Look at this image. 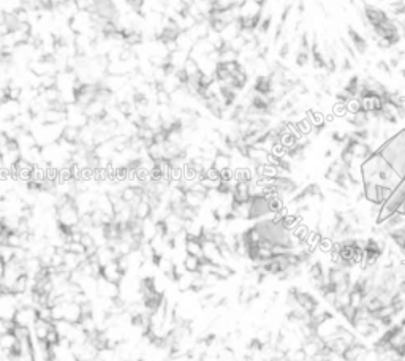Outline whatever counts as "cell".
<instances>
[{
  "mask_svg": "<svg viewBox=\"0 0 405 361\" xmlns=\"http://www.w3.org/2000/svg\"><path fill=\"white\" fill-rule=\"evenodd\" d=\"M64 309V320H68L72 323H80L82 319V307L80 304L73 303V301H62Z\"/></svg>",
  "mask_w": 405,
  "mask_h": 361,
  "instance_id": "cell-5",
  "label": "cell"
},
{
  "mask_svg": "<svg viewBox=\"0 0 405 361\" xmlns=\"http://www.w3.org/2000/svg\"><path fill=\"white\" fill-rule=\"evenodd\" d=\"M184 230L188 238H193V239H201L203 238V233H204V227L203 223L200 222V219H195V220H185L184 223Z\"/></svg>",
  "mask_w": 405,
  "mask_h": 361,
  "instance_id": "cell-11",
  "label": "cell"
},
{
  "mask_svg": "<svg viewBox=\"0 0 405 361\" xmlns=\"http://www.w3.org/2000/svg\"><path fill=\"white\" fill-rule=\"evenodd\" d=\"M95 259H97V262L100 263V266L103 268V266H106L108 263L117 260V255H116V252H114V249H113V247H109V246H101V247L97 249Z\"/></svg>",
  "mask_w": 405,
  "mask_h": 361,
  "instance_id": "cell-10",
  "label": "cell"
},
{
  "mask_svg": "<svg viewBox=\"0 0 405 361\" xmlns=\"http://www.w3.org/2000/svg\"><path fill=\"white\" fill-rule=\"evenodd\" d=\"M80 136H81V128H78L75 125H65L64 132H62V138L70 141V143H80Z\"/></svg>",
  "mask_w": 405,
  "mask_h": 361,
  "instance_id": "cell-20",
  "label": "cell"
},
{
  "mask_svg": "<svg viewBox=\"0 0 405 361\" xmlns=\"http://www.w3.org/2000/svg\"><path fill=\"white\" fill-rule=\"evenodd\" d=\"M193 279H195V272H185L184 276H180L176 279V285L179 291H190L193 290Z\"/></svg>",
  "mask_w": 405,
  "mask_h": 361,
  "instance_id": "cell-18",
  "label": "cell"
},
{
  "mask_svg": "<svg viewBox=\"0 0 405 361\" xmlns=\"http://www.w3.org/2000/svg\"><path fill=\"white\" fill-rule=\"evenodd\" d=\"M133 212H135V217H136V219L144 220V219L151 217V214H152V208H151V204H149L148 201L141 200V201L138 203V204L135 206V208H133Z\"/></svg>",
  "mask_w": 405,
  "mask_h": 361,
  "instance_id": "cell-19",
  "label": "cell"
},
{
  "mask_svg": "<svg viewBox=\"0 0 405 361\" xmlns=\"http://www.w3.org/2000/svg\"><path fill=\"white\" fill-rule=\"evenodd\" d=\"M8 33H11L10 25H8L6 22L5 24H0V38H5Z\"/></svg>",
  "mask_w": 405,
  "mask_h": 361,
  "instance_id": "cell-29",
  "label": "cell"
},
{
  "mask_svg": "<svg viewBox=\"0 0 405 361\" xmlns=\"http://www.w3.org/2000/svg\"><path fill=\"white\" fill-rule=\"evenodd\" d=\"M38 320L37 307H18L13 317V322L16 326H24V328H33V325Z\"/></svg>",
  "mask_w": 405,
  "mask_h": 361,
  "instance_id": "cell-1",
  "label": "cell"
},
{
  "mask_svg": "<svg viewBox=\"0 0 405 361\" xmlns=\"http://www.w3.org/2000/svg\"><path fill=\"white\" fill-rule=\"evenodd\" d=\"M182 70L188 76V80H196V81H198V76H200V73H201V68H200V64H198V60H195L192 57L187 59Z\"/></svg>",
  "mask_w": 405,
  "mask_h": 361,
  "instance_id": "cell-15",
  "label": "cell"
},
{
  "mask_svg": "<svg viewBox=\"0 0 405 361\" xmlns=\"http://www.w3.org/2000/svg\"><path fill=\"white\" fill-rule=\"evenodd\" d=\"M359 89H361V80H359V76H351V78L348 80V83L345 84V88H343V92H345L350 98H358V95H359Z\"/></svg>",
  "mask_w": 405,
  "mask_h": 361,
  "instance_id": "cell-17",
  "label": "cell"
},
{
  "mask_svg": "<svg viewBox=\"0 0 405 361\" xmlns=\"http://www.w3.org/2000/svg\"><path fill=\"white\" fill-rule=\"evenodd\" d=\"M59 341H60V338H59L57 331L54 330V326H53V328L49 330V333H48V336H46L45 342L48 344V346H56V344H57Z\"/></svg>",
  "mask_w": 405,
  "mask_h": 361,
  "instance_id": "cell-28",
  "label": "cell"
},
{
  "mask_svg": "<svg viewBox=\"0 0 405 361\" xmlns=\"http://www.w3.org/2000/svg\"><path fill=\"white\" fill-rule=\"evenodd\" d=\"M53 322H46V320H37L35 325H33V336H35L38 341H45L49 330L53 328Z\"/></svg>",
  "mask_w": 405,
  "mask_h": 361,
  "instance_id": "cell-12",
  "label": "cell"
},
{
  "mask_svg": "<svg viewBox=\"0 0 405 361\" xmlns=\"http://www.w3.org/2000/svg\"><path fill=\"white\" fill-rule=\"evenodd\" d=\"M185 251L188 255H195L198 259H203V243L201 239H193L188 238L185 243Z\"/></svg>",
  "mask_w": 405,
  "mask_h": 361,
  "instance_id": "cell-16",
  "label": "cell"
},
{
  "mask_svg": "<svg viewBox=\"0 0 405 361\" xmlns=\"http://www.w3.org/2000/svg\"><path fill=\"white\" fill-rule=\"evenodd\" d=\"M19 346V339L13 331H8L5 334H0V349H2L5 354H13V352L18 350Z\"/></svg>",
  "mask_w": 405,
  "mask_h": 361,
  "instance_id": "cell-7",
  "label": "cell"
},
{
  "mask_svg": "<svg viewBox=\"0 0 405 361\" xmlns=\"http://www.w3.org/2000/svg\"><path fill=\"white\" fill-rule=\"evenodd\" d=\"M347 32H348V37H350V41H351V46L356 49V53L358 54H364L367 51V48H369V43H367L366 37L361 35V33L353 29L351 25L347 29Z\"/></svg>",
  "mask_w": 405,
  "mask_h": 361,
  "instance_id": "cell-8",
  "label": "cell"
},
{
  "mask_svg": "<svg viewBox=\"0 0 405 361\" xmlns=\"http://www.w3.org/2000/svg\"><path fill=\"white\" fill-rule=\"evenodd\" d=\"M208 200V193H200V192H193V190H185V198L184 203L185 206H190V208L200 209L201 206Z\"/></svg>",
  "mask_w": 405,
  "mask_h": 361,
  "instance_id": "cell-9",
  "label": "cell"
},
{
  "mask_svg": "<svg viewBox=\"0 0 405 361\" xmlns=\"http://www.w3.org/2000/svg\"><path fill=\"white\" fill-rule=\"evenodd\" d=\"M78 11H93L95 10V3L97 0H73Z\"/></svg>",
  "mask_w": 405,
  "mask_h": 361,
  "instance_id": "cell-23",
  "label": "cell"
},
{
  "mask_svg": "<svg viewBox=\"0 0 405 361\" xmlns=\"http://www.w3.org/2000/svg\"><path fill=\"white\" fill-rule=\"evenodd\" d=\"M5 271H6V263L0 259V280L3 279V276H5Z\"/></svg>",
  "mask_w": 405,
  "mask_h": 361,
  "instance_id": "cell-33",
  "label": "cell"
},
{
  "mask_svg": "<svg viewBox=\"0 0 405 361\" xmlns=\"http://www.w3.org/2000/svg\"><path fill=\"white\" fill-rule=\"evenodd\" d=\"M155 103L157 105H171V93L163 88H159L155 92Z\"/></svg>",
  "mask_w": 405,
  "mask_h": 361,
  "instance_id": "cell-22",
  "label": "cell"
},
{
  "mask_svg": "<svg viewBox=\"0 0 405 361\" xmlns=\"http://www.w3.org/2000/svg\"><path fill=\"white\" fill-rule=\"evenodd\" d=\"M288 51H290V45H288V43H283V45L280 46V49H279V57L285 59L288 56Z\"/></svg>",
  "mask_w": 405,
  "mask_h": 361,
  "instance_id": "cell-30",
  "label": "cell"
},
{
  "mask_svg": "<svg viewBox=\"0 0 405 361\" xmlns=\"http://www.w3.org/2000/svg\"><path fill=\"white\" fill-rule=\"evenodd\" d=\"M98 296L106 299H117L120 298V287L119 283L109 282L103 277H98Z\"/></svg>",
  "mask_w": 405,
  "mask_h": 361,
  "instance_id": "cell-3",
  "label": "cell"
},
{
  "mask_svg": "<svg viewBox=\"0 0 405 361\" xmlns=\"http://www.w3.org/2000/svg\"><path fill=\"white\" fill-rule=\"evenodd\" d=\"M155 168H157L162 176H169V171H171V160L168 159H160L155 162Z\"/></svg>",
  "mask_w": 405,
  "mask_h": 361,
  "instance_id": "cell-24",
  "label": "cell"
},
{
  "mask_svg": "<svg viewBox=\"0 0 405 361\" xmlns=\"http://www.w3.org/2000/svg\"><path fill=\"white\" fill-rule=\"evenodd\" d=\"M81 243L82 246L85 247V251H89V249H93V247H98L95 244V239H93V236L90 233H82L81 236Z\"/></svg>",
  "mask_w": 405,
  "mask_h": 361,
  "instance_id": "cell-27",
  "label": "cell"
},
{
  "mask_svg": "<svg viewBox=\"0 0 405 361\" xmlns=\"http://www.w3.org/2000/svg\"><path fill=\"white\" fill-rule=\"evenodd\" d=\"M200 361H220V360H219V355H215V354H208V352H206V354L201 357Z\"/></svg>",
  "mask_w": 405,
  "mask_h": 361,
  "instance_id": "cell-32",
  "label": "cell"
},
{
  "mask_svg": "<svg viewBox=\"0 0 405 361\" xmlns=\"http://www.w3.org/2000/svg\"><path fill=\"white\" fill-rule=\"evenodd\" d=\"M155 265H157V270H159V272L165 274V276H168L169 279L176 280V277H174V268H176V263L173 262V259H171V257H166V255L157 257V259H155Z\"/></svg>",
  "mask_w": 405,
  "mask_h": 361,
  "instance_id": "cell-6",
  "label": "cell"
},
{
  "mask_svg": "<svg viewBox=\"0 0 405 361\" xmlns=\"http://www.w3.org/2000/svg\"><path fill=\"white\" fill-rule=\"evenodd\" d=\"M37 312H38V319L40 320L53 322V315H51V307L49 306H40L37 309Z\"/></svg>",
  "mask_w": 405,
  "mask_h": 361,
  "instance_id": "cell-26",
  "label": "cell"
},
{
  "mask_svg": "<svg viewBox=\"0 0 405 361\" xmlns=\"http://www.w3.org/2000/svg\"><path fill=\"white\" fill-rule=\"evenodd\" d=\"M157 235V222L152 220V217H148L143 220V231H141V239L149 241Z\"/></svg>",
  "mask_w": 405,
  "mask_h": 361,
  "instance_id": "cell-14",
  "label": "cell"
},
{
  "mask_svg": "<svg viewBox=\"0 0 405 361\" xmlns=\"http://www.w3.org/2000/svg\"><path fill=\"white\" fill-rule=\"evenodd\" d=\"M363 13H364V21L370 25V29L383 24L388 18H390V16H388L383 10H380V8H377L374 5H367V3H364Z\"/></svg>",
  "mask_w": 405,
  "mask_h": 361,
  "instance_id": "cell-2",
  "label": "cell"
},
{
  "mask_svg": "<svg viewBox=\"0 0 405 361\" xmlns=\"http://www.w3.org/2000/svg\"><path fill=\"white\" fill-rule=\"evenodd\" d=\"M201 262H203V259H198V257H195V255H188L187 254L184 265H185V268H187L188 272H198V271H200Z\"/></svg>",
  "mask_w": 405,
  "mask_h": 361,
  "instance_id": "cell-21",
  "label": "cell"
},
{
  "mask_svg": "<svg viewBox=\"0 0 405 361\" xmlns=\"http://www.w3.org/2000/svg\"><path fill=\"white\" fill-rule=\"evenodd\" d=\"M231 165H233L231 156H230V154H225V152H219L217 156L214 157V160H212V167L217 170L219 173H222V171L231 168Z\"/></svg>",
  "mask_w": 405,
  "mask_h": 361,
  "instance_id": "cell-13",
  "label": "cell"
},
{
  "mask_svg": "<svg viewBox=\"0 0 405 361\" xmlns=\"http://www.w3.org/2000/svg\"><path fill=\"white\" fill-rule=\"evenodd\" d=\"M377 67L380 68V70H383L385 73H390V72H391V65H390V62H385V60H380V62L377 64Z\"/></svg>",
  "mask_w": 405,
  "mask_h": 361,
  "instance_id": "cell-31",
  "label": "cell"
},
{
  "mask_svg": "<svg viewBox=\"0 0 405 361\" xmlns=\"http://www.w3.org/2000/svg\"><path fill=\"white\" fill-rule=\"evenodd\" d=\"M253 2H258V3H263V5H264V3H266V0H253Z\"/></svg>",
  "mask_w": 405,
  "mask_h": 361,
  "instance_id": "cell-34",
  "label": "cell"
},
{
  "mask_svg": "<svg viewBox=\"0 0 405 361\" xmlns=\"http://www.w3.org/2000/svg\"><path fill=\"white\" fill-rule=\"evenodd\" d=\"M124 276H125V272H124L122 270H120V266H119L117 260H114V262L108 263L106 266H103V268H101V276H100V277L106 279V280H109V282H114V283H120V280L124 279Z\"/></svg>",
  "mask_w": 405,
  "mask_h": 361,
  "instance_id": "cell-4",
  "label": "cell"
},
{
  "mask_svg": "<svg viewBox=\"0 0 405 361\" xmlns=\"http://www.w3.org/2000/svg\"><path fill=\"white\" fill-rule=\"evenodd\" d=\"M296 65L298 67H306L309 62H310V51H304V49H299L296 53Z\"/></svg>",
  "mask_w": 405,
  "mask_h": 361,
  "instance_id": "cell-25",
  "label": "cell"
}]
</instances>
